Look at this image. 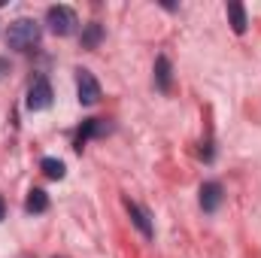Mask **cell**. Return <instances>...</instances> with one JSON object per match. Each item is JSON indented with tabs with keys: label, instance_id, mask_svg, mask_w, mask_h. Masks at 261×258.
<instances>
[{
	"label": "cell",
	"instance_id": "cell-1",
	"mask_svg": "<svg viewBox=\"0 0 261 258\" xmlns=\"http://www.w3.org/2000/svg\"><path fill=\"white\" fill-rule=\"evenodd\" d=\"M37 43H40V24L34 18H18V21L9 24V31H6V46L9 49L31 52Z\"/></svg>",
	"mask_w": 261,
	"mask_h": 258
},
{
	"label": "cell",
	"instance_id": "cell-2",
	"mask_svg": "<svg viewBox=\"0 0 261 258\" xmlns=\"http://www.w3.org/2000/svg\"><path fill=\"white\" fill-rule=\"evenodd\" d=\"M46 24H49V31L55 37H70L76 31L79 18H76V12L70 6H49L46 9Z\"/></svg>",
	"mask_w": 261,
	"mask_h": 258
},
{
	"label": "cell",
	"instance_id": "cell-3",
	"mask_svg": "<svg viewBox=\"0 0 261 258\" xmlns=\"http://www.w3.org/2000/svg\"><path fill=\"white\" fill-rule=\"evenodd\" d=\"M52 82L46 76H34L31 88H28V110L31 113H40V110H49L52 107Z\"/></svg>",
	"mask_w": 261,
	"mask_h": 258
},
{
	"label": "cell",
	"instance_id": "cell-4",
	"mask_svg": "<svg viewBox=\"0 0 261 258\" xmlns=\"http://www.w3.org/2000/svg\"><path fill=\"white\" fill-rule=\"evenodd\" d=\"M76 97L82 107H94L100 100V82L91 70H76Z\"/></svg>",
	"mask_w": 261,
	"mask_h": 258
},
{
	"label": "cell",
	"instance_id": "cell-5",
	"mask_svg": "<svg viewBox=\"0 0 261 258\" xmlns=\"http://www.w3.org/2000/svg\"><path fill=\"white\" fill-rule=\"evenodd\" d=\"M113 125L110 122H103V119H85L82 122V128L76 131V140H73V149L76 152H82V146L91 140V137H103V134H110Z\"/></svg>",
	"mask_w": 261,
	"mask_h": 258
},
{
	"label": "cell",
	"instance_id": "cell-6",
	"mask_svg": "<svg viewBox=\"0 0 261 258\" xmlns=\"http://www.w3.org/2000/svg\"><path fill=\"white\" fill-rule=\"evenodd\" d=\"M125 210H128V216H130V222L137 225V231L146 237V240H152L155 237V225H152V216L137 203V200H130V197H125Z\"/></svg>",
	"mask_w": 261,
	"mask_h": 258
},
{
	"label": "cell",
	"instance_id": "cell-7",
	"mask_svg": "<svg viewBox=\"0 0 261 258\" xmlns=\"http://www.w3.org/2000/svg\"><path fill=\"white\" fill-rule=\"evenodd\" d=\"M222 200H225V192H222L219 183H203L200 186V210L203 213H216L222 207Z\"/></svg>",
	"mask_w": 261,
	"mask_h": 258
},
{
	"label": "cell",
	"instance_id": "cell-8",
	"mask_svg": "<svg viewBox=\"0 0 261 258\" xmlns=\"http://www.w3.org/2000/svg\"><path fill=\"white\" fill-rule=\"evenodd\" d=\"M155 88L158 91H170V61H167V55L155 58Z\"/></svg>",
	"mask_w": 261,
	"mask_h": 258
},
{
	"label": "cell",
	"instance_id": "cell-9",
	"mask_svg": "<svg viewBox=\"0 0 261 258\" xmlns=\"http://www.w3.org/2000/svg\"><path fill=\"white\" fill-rule=\"evenodd\" d=\"M24 210L28 213H46L49 210V194L43 189H31L28 197H24Z\"/></svg>",
	"mask_w": 261,
	"mask_h": 258
},
{
	"label": "cell",
	"instance_id": "cell-10",
	"mask_svg": "<svg viewBox=\"0 0 261 258\" xmlns=\"http://www.w3.org/2000/svg\"><path fill=\"white\" fill-rule=\"evenodd\" d=\"M228 18H231V28H234V34H246V9H243V3H228Z\"/></svg>",
	"mask_w": 261,
	"mask_h": 258
},
{
	"label": "cell",
	"instance_id": "cell-11",
	"mask_svg": "<svg viewBox=\"0 0 261 258\" xmlns=\"http://www.w3.org/2000/svg\"><path fill=\"white\" fill-rule=\"evenodd\" d=\"M100 40H103V28H100L97 21H91V24L82 28V46H85V49H97Z\"/></svg>",
	"mask_w": 261,
	"mask_h": 258
},
{
	"label": "cell",
	"instance_id": "cell-12",
	"mask_svg": "<svg viewBox=\"0 0 261 258\" xmlns=\"http://www.w3.org/2000/svg\"><path fill=\"white\" fill-rule=\"evenodd\" d=\"M40 170H43L49 179H64V173H67V167H64L61 158H43V161H40Z\"/></svg>",
	"mask_w": 261,
	"mask_h": 258
},
{
	"label": "cell",
	"instance_id": "cell-13",
	"mask_svg": "<svg viewBox=\"0 0 261 258\" xmlns=\"http://www.w3.org/2000/svg\"><path fill=\"white\" fill-rule=\"evenodd\" d=\"M6 73H9V61H6V58H0V79H3Z\"/></svg>",
	"mask_w": 261,
	"mask_h": 258
},
{
	"label": "cell",
	"instance_id": "cell-14",
	"mask_svg": "<svg viewBox=\"0 0 261 258\" xmlns=\"http://www.w3.org/2000/svg\"><path fill=\"white\" fill-rule=\"evenodd\" d=\"M3 213H6V203H3V200H0V219H3Z\"/></svg>",
	"mask_w": 261,
	"mask_h": 258
},
{
	"label": "cell",
	"instance_id": "cell-15",
	"mask_svg": "<svg viewBox=\"0 0 261 258\" xmlns=\"http://www.w3.org/2000/svg\"><path fill=\"white\" fill-rule=\"evenodd\" d=\"M55 258H67V255H55Z\"/></svg>",
	"mask_w": 261,
	"mask_h": 258
}]
</instances>
